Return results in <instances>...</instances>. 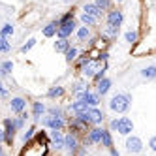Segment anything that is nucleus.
Here are the masks:
<instances>
[{
    "label": "nucleus",
    "instance_id": "9b49d317",
    "mask_svg": "<svg viewBox=\"0 0 156 156\" xmlns=\"http://www.w3.org/2000/svg\"><path fill=\"white\" fill-rule=\"evenodd\" d=\"M87 113H88V117H90L92 126H100V124L105 120V115H104V111L100 109V107H88Z\"/></svg>",
    "mask_w": 156,
    "mask_h": 156
},
{
    "label": "nucleus",
    "instance_id": "49530a36",
    "mask_svg": "<svg viewBox=\"0 0 156 156\" xmlns=\"http://www.w3.org/2000/svg\"><path fill=\"white\" fill-rule=\"evenodd\" d=\"M2 77H4V75H2V70H0V79H2Z\"/></svg>",
    "mask_w": 156,
    "mask_h": 156
},
{
    "label": "nucleus",
    "instance_id": "f8f14e48",
    "mask_svg": "<svg viewBox=\"0 0 156 156\" xmlns=\"http://www.w3.org/2000/svg\"><path fill=\"white\" fill-rule=\"evenodd\" d=\"M111 87H113V81H111L109 77H102L100 81H96V92L100 96H105L111 90Z\"/></svg>",
    "mask_w": 156,
    "mask_h": 156
},
{
    "label": "nucleus",
    "instance_id": "aec40b11",
    "mask_svg": "<svg viewBox=\"0 0 156 156\" xmlns=\"http://www.w3.org/2000/svg\"><path fill=\"white\" fill-rule=\"evenodd\" d=\"M75 36L79 41H87V40H90V27H79V28H75Z\"/></svg>",
    "mask_w": 156,
    "mask_h": 156
},
{
    "label": "nucleus",
    "instance_id": "7ed1b4c3",
    "mask_svg": "<svg viewBox=\"0 0 156 156\" xmlns=\"http://www.w3.org/2000/svg\"><path fill=\"white\" fill-rule=\"evenodd\" d=\"M58 23V21H57ZM77 28V23L75 19H68V21H62V23H58V30H57V36L58 38H70L73 32Z\"/></svg>",
    "mask_w": 156,
    "mask_h": 156
},
{
    "label": "nucleus",
    "instance_id": "6ab92c4d",
    "mask_svg": "<svg viewBox=\"0 0 156 156\" xmlns=\"http://www.w3.org/2000/svg\"><path fill=\"white\" fill-rule=\"evenodd\" d=\"M51 141L57 149H64V136L60 130H51Z\"/></svg>",
    "mask_w": 156,
    "mask_h": 156
},
{
    "label": "nucleus",
    "instance_id": "a211bd4d",
    "mask_svg": "<svg viewBox=\"0 0 156 156\" xmlns=\"http://www.w3.org/2000/svg\"><path fill=\"white\" fill-rule=\"evenodd\" d=\"M72 45V41H70V38H58L57 41H55V51L57 53H66L68 51V47Z\"/></svg>",
    "mask_w": 156,
    "mask_h": 156
},
{
    "label": "nucleus",
    "instance_id": "bb28decb",
    "mask_svg": "<svg viewBox=\"0 0 156 156\" xmlns=\"http://www.w3.org/2000/svg\"><path fill=\"white\" fill-rule=\"evenodd\" d=\"M79 19H81V23H83L85 27H96V25H98V19L92 17V15H88V13H85V12L81 13Z\"/></svg>",
    "mask_w": 156,
    "mask_h": 156
},
{
    "label": "nucleus",
    "instance_id": "c03bdc74",
    "mask_svg": "<svg viewBox=\"0 0 156 156\" xmlns=\"http://www.w3.org/2000/svg\"><path fill=\"white\" fill-rule=\"evenodd\" d=\"M2 141H4V130L0 128V143H2Z\"/></svg>",
    "mask_w": 156,
    "mask_h": 156
},
{
    "label": "nucleus",
    "instance_id": "7c9ffc66",
    "mask_svg": "<svg viewBox=\"0 0 156 156\" xmlns=\"http://www.w3.org/2000/svg\"><path fill=\"white\" fill-rule=\"evenodd\" d=\"M0 70H2V75H9V73L13 72V62H12V60L0 62Z\"/></svg>",
    "mask_w": 156,
    "mask_h": 156
},
{
    "label": "nucleus",
    "instance_id": "c9c22d12",
    "mask_svg": "<svg viewBox=\"0 0 156 156\" xmlns=\"http://www.w3.org/2000/svg\"><path fill=\"white\" fill-rule=\"evenodd\" d=\"M124 40H126L128 43H136V41H137V32H136V30H128L126 34H124Z\"/></svg>",
    "mask_w": 156,
    "mask_h": 156
},
{
    "label": "nucleus",
    "instance_id": "9d476101",
    "mask_svg": "<svg viewBox=\"0 0 156 156\" xmlns=\"http://www.w3.org/2000/svg\"><path fill=\"white\" fill-rule=\"evenodd\" d=\"M126 151L128 152H133V154L141 152L143 151V141L137 136H128V139H126Z\"/></svg>",
    "mask_w": 156,
    "mask_h": 156
},
{
    "label": "nucleus",
    "instance_id": "4c0bfd02",
    "mask_svg": "<svg viewBox=\"0 0 156 156\" xmlns=\"http://www.w3.org/2000/svg\"><path fill=\"white\" fill-rule=\"evenodd\" d=\"M107 58H109V53L107 51H100L98 53V60L100 62H107Z\"/></svg>",
    "mask_w": 156,
    "mask_h": 156
},
{
    "label": "nucleus",
    "instance_id": "5701e85b",
    "mask_svg": "<svg viewBox=\"0 0 156 156\" xmlns=\"http://www.w3.org/2000/svg\"><path fill=\"white\" fill-rule=\"evenodd\" d=\"M64 94H66L64 87H51L49 90H47V98H49V100H58V98H62Z\"/></svg>",
    "mask_w": 156,
    "mask_h": 156
},
{
    "label": "nucleus",
    "instance_id": "3c124183",
    "mask_svg": "<svg viewBox=\"0 0 156 156\" xmlns=\"http://www.w3.org/2000/svg\"><path fill=\"white\" fill-rule=\"evenodd\" d=\"M0 51H2V45H0Z\"/></svg>",
    "mask_w": 156,
    "mask_h": 156
},
{
    "label": "nucleus",
    "instance_id": "f257e3e1",
    "mask_svg": "<svg viewBox=\"0 0 156 156\" xmlns=\"http://www.w3.org/2000/svg\"><path fill=\"white\" fill-rule=\"evenodd\" d=\"M132 105V96L128 92H117L109 100V109L113 113H126Z\"/></svg>",
    "mask_w": 156,
    "mask_h": 156
},
{
    "label": "nucleus",
    "instance_id": "a878e982",
    "mask_svg": "<svg viewBox=\"0 0 156 156\" xmlns=\"http://www.w3.org/2000/svg\"><path fill=\"white\" fill-rule=\"evenodd\" d=\"M141 77L143 79H156V66H147V68L141 70Z\"/></svg>",
    "mask_w": 156,
    "mask_h": 156
},
{
    "label": "nucleus",
    "instance_id": "f3484780",
    "mask_svg": "<svg viewBox=\"0 0 156 156\" xmlns=\"http://www.w3.org/2000/svg\"><path fill=\"white\" fill-rule=\"evenodd\" d=\"M100 145L105 149H111L113 147V136H111V130L107 128H102V139H100Z\"/></svg>",
    "mask_w": 156,
    "mask_h": 156
},
{
    "label": "nucleus",
    "instance_id": "72a5a7b5",
    "mask_svg": "<svg viewBox=\"0 0 156 156\" xmlns=\"http://www.w3.org/2000/svg\"><path fill=\"white\" fill-rule=\"evenodd\" d=\"M34 45H36V38H30V40L25 43V45H21V49H19V51L25 55V53H28V51H30L32 47H34Z\"/></svg>",
    "mask_w": 156,
    "mask_h": 156
},
{
    "label": "nucleus",
    "instance_id": "dca6fc26",
    "mask_svg": "<svg viewBox=\"0 0 156 156\" xmlns=\"http://www.w3.org/2000/svg\"><path fill=\"white\" fill-rule=\"evenodd\" d=\"M57 30H58V23L57 21H51V23H47L41 28V34L45 38H53V36H57Z\"/></svg>",
    "mask_w": 156,
    "mask_h": 156
},
{
    "label": "nucleus",
    "instance_id": "f03ea898",
    "mask_svg": "<svg viewBox=\"0 0 156 156\" xmlns=\"http://www.w3.org/2000/svg\"><path fill=\"white\" fill-rule=\"evenodd\" d=\"M40 120H41V126H45L49 130H60L62 132L66 128V120H64L62 115H51V113H47V115H43Z\"/></svg>",
    "mask_w": 156,
    "mask_h": 156
},
{
    "label": "nucleus",
    "instance_id": "c85d7f7f",
    "mask_svg": "<svg viewBox=\"0 0 156 156\" xmlns=\"http://www.w3.org/2000/svg\"><path fill=\"white\" fill-rule=\"evenodd\" d=\"M77 55H79V51H77V47H68V51H66L64 53V57H66V62H68V64H72L75 58H77Z\"/></svg>",
    "mask_w": 156,
    "mask_h": 156
},
{
    "label": "nucleus",
    "instance_id": "412c9836",
    "mask_svg": "<svg viewBox=\"0 0 156 156\" xmlns=\"http://www.w3.org/2000/svg\"><path fill=\"white\" fill-rule=\"evenodd\" d=\"M27 119H28V113H27V111H21V113H19L17 117H13V124H15L17 132H21V130L25 128V122H27Z\"/></svg>",
    "mask_w": 156,
    "mask_h": 156
},
{
    "label": "nucleus",
    "instance_id": "58836bf2",
    "mask_svg": "<svg viewBox=\"0 0 156 156\" xmlns=\"http://www.w3.org/2000/svg\"><path fill=\"white\" fill-rule=\"evenodd\" d=\"M6 96H8V88H6V85L2 81H0V100L6 98Z\"/></svg>",
    "mask_w": 156,
    "mask_h": 156
},
{
    "label": "nucleus",
    "instance_id": "0eeeda50",
    "mask_svg": "<svg viewBox=\"0 0 156 156\" xmlns=\"http://www.w3.org/2000/svg\"><path fill=\"white\" fill-rule=\"evenodd\" d=\"M98 68H102V62H100L98 58H90L83 68H81V73L85 75V77H88V79H92V75L96 73V70Z\"/></svg>",
    "mask_w": 156,
    "mask_h": 156
},
{
    "label": "nucleus",
    "instance_id": "c756f323",
    "mask_svg": "<svg viewBox=\"0 0 156 156\" xmlns=\"http://www.w3.org/2000/svg\"><path fill=\"white\" fill-rule=\"evenodd\" d=\"M94 4L105 13V12H109V9L113 8V0H94Z\"/></svg>",
    "mask_w": 156,
    "mask_h": 156
},
{
    "label": "nucleus",
    "instance_id": "79ce46f5",
    "mask_svg": "<svg viewBox=\"0 0 156 156\" xmlns=\"http://www.w3.org/2000/svg\"><path fill=\"white\" fill-rule=\"evenodd\" d=\"M47 111H49L51 115H62V111H60V109H57V107H49Z\"/></svg>",
    "mask_w": 156,
    "mask_h": 156
},
{
    "label": "nucleus",
    "instance_id": "09e8293b",
    "mask_svg": "<svg viewBox=\"0 0 156 156\" xmlns=\"http://www.w3.org/2000/svg\"><path fill=\"white\" fill-rule=\"evenodd\" d=\"M117 2H124V0H117Z\"/></svg>",
    "mask_w": 156,
    "mask_h": 156
},
{
    "label": "nucleus",
    "instance_id": "423d86ee",
    "mask_svg": "<svg viewBox=\"0 0 156 156\" xmlns=\"http://www.w3.org/2000/svg\"><path fill=\"white\" fill-rule=\"evenodd\" d=\"M64 149L68 151L70 156H73L77 152V149H79V139H77V136L72 132V133H66L64 136Z\"/></svg>",
    "mask_w": 156,
    "mask_h": 156
},
{
    "label": "nucleus",
    "instance_id": "473e14b6",
    "mask_svg": "<svg viewBox=\"0 0 156 156\" xmlns=\"http://www.w3.org/2000/svg\"><path fill=\"white\" fill-rule=\"evenodd\" d=\"M87 88H90V85H88L87 81H79V83L73 85V94H79V92L87 90Z\"/></svg>",
    "mask_w": 156,
    "mask_h": 156
},
{
    "label": "nucleus",
    "instance_id": "393cba45",
    "mask_svg": "<svg viewBox=\"0 0 156 156\" xmlns=\"http://www.w3.org/2000/svg\"><path fill=\"white\" fill-rule=\"evenodd\" d=\"M88 60H90L88 53H81V55H77V58L73 60V62H75V70H77V72H81V68H83V66H85Z\"/></svg>",
    "mask_w": 156,
    "mask_h": 156
},
{
    "label": "nucleus",
    "instance_id": "cd10ccee",
    "mask_svg": "<svg viewBox=\"0 0 156 156\" xmlns=\"http://www.w3.org/2000/svg\"><path fill=\"white\" fill-rule=\"evenodd\" d=\"M13 32H15V30H13V25H12V23H6V25H2V28H0V36L8 40V38L13 36Z\"/></svg>",
    "mask_w": 156,
    "mask_h": 156
},
{
    "label": "nucleus",
    "instance_id": "4468645a",
    "mask_svg": "<svg viewBox=\"0 0 156 156\" xmlns=\"http://www.w3.org/2000/svg\"><path fill=\"white\" fill-rule=\"evenodd\" d=\"M83 12L88 13V15H92V17H96V19H100V17L104 15V12H102V9H100L94 2H85V4H83Z\"/></svg>",
    "mask_w": 156,
    "mask_h": 156
},
{
    "label": "nucleus",
    "instance_id": "de8ad7c7",
    "mask_svg": "<svg viewBox=\"0 0 156 156\" xmlns=\"http://www.w3.org/2000/svg\"><path fill=\"white\" fill-rule=\"evenodd\" d=\"M64 2H72V0H64Z\"/></svg>",
    "mask_w": 156,
    "mask_h": 156
},
{
    "label": "nucleus",
    "instance_id": "e433bc0d",
    "mask_svg": "<svg viewBox=\"0 0 156 156\" xmlns=\"http://www.w3.org/2000/svg\"><path fill=\"white\" fill-rule=\"evenodd\" d=\"M73 17H75V12H73V9H72V12H66L64 15L58 17V23H62V21H68V19H73Z\"/></svg>",
    "mask_w": 156,
    "mask_h": 156
},
{
    "label": "nucleus",
    "instance_id": "a19ab883",
    "mask_svg": "<svg viewBox=\"0 0 156 156\" xmlns=\"http://www.w3.org/2000/svg\"><path fill=\"white\" fill-rule=\"evenodd\" d=\"M149 147H151V151H156V136H152V137H151Z\"/></svg>",
    "mask_w": 156,
    "mask_h": 156
},
{
    "label": "nucleus",
    "instance_id": "a18cd8bd",
    "mask_svg": "<svg viewBox=\"0 0 156 156\" xmlns=\"http://www.w3.org/2000/svg\"><path fill=\"white\" fill-rule=\"evenodd\" d=\"M0 156H6L4 154V149H2V143H0Z\"/></svg>",
    "mask_w": 156,
    "mask_h": 156
},
{
    "label": "nucleus",
    "instance_id": "ea45409f",
    "mask_svg": "<svg viewBox=\"0 0 156 156\" xmlns=\"http://www.w3.org/2000/svg\"><path fill=\"white\" fill-rule=\"evenodd\" d=\"M109 128H111V132H117V128H119V119H113L109 122Z\"/></svg>",
    "mask_w": 156,
    "mask_h": 156
},
{
    "label": "nucleus",
    "instance_id": "f704fd0d",
    "mask_svg": "<svg viewBox=\"0 0 156 156\" xmlns=\"http://www.w3.org/2000/svg\"><path fill=\"white\" fill-rule=\"evenodd\" d=\"M34 133H36V126H28V130L23 133V141H25V143H28L32 137H34Z\"/></svg>",
    "mask_w": 156,
    "mask_h": 156
},
{
    "label": "nucleus",
    "instance_id": "6e6552de",
    "mask_svg": "<svg viewBox=\"0 0 156 156\" xmlns=\"http://www.w3.org/2000/svg\"><path fill=\"white\" fill-rule=\"evenodd\" d=\"M100 139H102V126H92L90 130H87V145H100Z\"/></svg>",
    "mask_w": 156,
    "mask_h": 156
},
{
    "label": "nucleus",
    "instance_id": "4be33fe9",
    "mask_svg": "<svg viewBox=\"0 0 156 156\" xmlns=\"http://www.w3.org/2000/svg\"><path fill=\"white\" fill-rule=\"evenodd\" d=\"M87 109H88L87 102L85 100H79V98H75V102H72V105H70V111H73V115L81 113V111H87Z\"/></svg>",
    "mask_w": 156,
    "mask_h": 156
},
{
    "label": "nucleus",
    "instance_id": "2f4dec72",
    "mask_svg": "<svg viewBox=\"0 0 156 156\" xmlns=\"http://www.w3.org/2000/svg\"><path fill=\"white\" fill-rule=\"evenodd\" d=\"M105 72H107V62H104V64H102V68H98V70H96V73L92 75V81L96 83V81L102 79V77H105Z\"/></svg>",
    "mask_w": 156,
    "mask_h": 156
},
{
    "label": "nucleus",
    "instance_id": "39448f33",
    "mask_svg": "<svg viewBox=\"0 0 156 156\" xmlns=\"http://www.w3.org/2000/svg\"><path fill=\"white\" fill-rule=\"evenodd\" d=\"M2 130H4V141H6L8 145H13L15 133H17V128H15V124H13V117L4 120V128H2Z\"/></svg>",
    "mask_w": 156,
    "mask_h": 156
},
{
    "label": "nucleus",
    "instance_id": "8fccbe9b",
    "mask_svg": "<svg viewBox=\"0 0 156 156\" xmlns=\"http://www.w3.org/2000/svg\"><path fill=\"white\" fill-rule=\"evenodd\" d=\"M0 41H2V36H0Z\"/></svg>",
    "mask_w": 156,
    "mask_h": 156
},
{
    "label": "nucleus",
    "instance_id": "20e7f679",
    "mask_svg": "<svg viewBox=\"0 0 156 156\" xmlns=\"http://www.w3.org/2000/svg\"><path fill=\"white\" fill-rule=\"evenodd\" d=\"M122 21H124V13L117 8H111L109 12H105V23L107 25H113V27H122Z\"/></svg>",
    "mask_w": 156,
    "mask_h": 156
},
{
    "label": "nucleus",
    "instance_id": "37998d69",
    "mask_svg": "<svg viewBox=\"0 0 156 156\" xmlns=\"http://www.w3.org/2000/svg\"><path fill=\"white\" fill-rule=\"evenodd\" d=\"M109 152H111V156H120V154H119V151H117V149H113V147L109 149Z\"/></svg>",
    "mask_w": 156,
    "mask_h": 156
},
{
    "label": "nucleus",
    "instance_id": "ddd939ff",
    "mask_svg": "<svg viewBox=\"0 0 156 156\" xmlns=\"http://www.w3.org/2000/svg\"><path fill=\"white\" fill-rule=\"evenodd\" d=\"M9 107H12V113L19 115L21 111L27 109V100L21 98V96H15V98H12V102H9Z\"/></svg>",
    "mask_w": 156,
    "mask_h": 156
},
{
    "label": "nucleus",
    "instance_id": "2eb2a0df",
    "mask_svg": "<svg viewBox=\"0 0 156 156\" xmlns=\"http://www.w3.org/2000/svg\"><path fill=\"white\" fill-rule=\"evenodd\" d=\"M45 111H47V107H45L43 102H34V104H32V119L40 120L43 115H45Z\"/></svg>",
    "mask_w": 156,
    "mask_h": 156
},
{
    "label": "nucleus",
    "instance_id": "b1692460",
    "mask_svg": "<svg viewBox=\"0 0 156 156\" xmlns=\"http://www.w3.org/2000/svg\"><path fill=\"white\" fill-rule=\"evenodd\" d=\"M119 27H113V25H107L105 23V27H104V38H109V40H115L117 36H119Z\"/></svg>",
    "mask_w": 156,
    "mask_h": 156
},
{
    "label": "nucleus",
    "instance_id": "1a4fd4ad",
    "mask_svg": "<svg viewBox=\"0 0 156 156\" xmlns=\"http://www.w3.org/2000/svg\"><path fill=\"white\" fill-rule=\"evenodd\" d=\"M117 132L120 133V136H130V133L133 132V122L130 117H120L119 119V128Z\"/></svg>",
    "mask_w": 156,
    "mask_h": 156
}]
</instances>
